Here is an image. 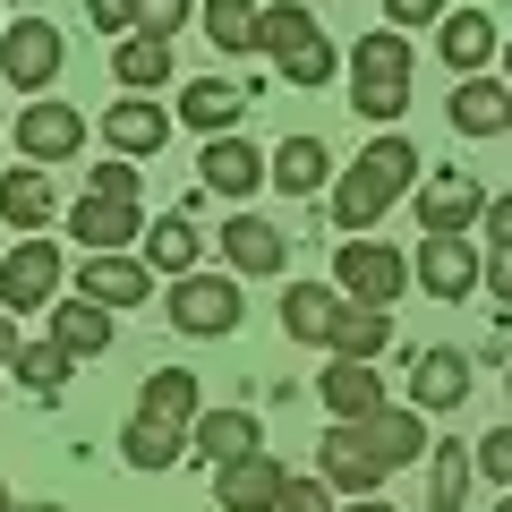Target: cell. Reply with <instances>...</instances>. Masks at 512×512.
<instances>
[{
  "mask_svg": "<svg viewBox=\"0 0 512 512\" xmlns=\"http://www.w3.org/2000/svg\"><path fill=\"white\" fill-rule=\"evenodd\" d=\"M282 487H291V470H282L274 453H248V461H231V470H214L222 512H274Z\"/></svg>",
  "mask_w": 512,
  "mask_h": 512,
  "instance_id": "obj_15",
  "label": "cell"
},
{
  "mask_svg": "<svg viewBox=\"0 0 512 512\" xmlns=\"http://www.w3.org/2000/svg\"><path fill=\"white\" fill-rule=\"evenodd\" d=\"M265 180H274L282 197H316V188L333 180L325 137H282V146H274V163H265Z\"/></svg>",
  "mask_w": 512,
  "mask_h": 512,
  "instance_id": "obj_24",
  "label": "cell"
},
{
  "mask_svg": "<svg viewBox=\"0 0 512 512\" xmlns=\"http://www.w3.org/2000/svg\"><path fill=\"white\" fill-rule=\"evenodd\" d=\"M0 222L18 239H35L43 222H52V180H43V171H0Z\"/></svg>",
  "mask_w": 512,
  "mask_h": 512,
  "instance_id": "obj_28",
  "label": "cell"
},
{
  "mask_svg": "<svg viewBox=\"0 0 512 512\" xmlns=\"http://www.w3.org/2000/svg\"><path fill=\"white\" fill-rule=\"evenodd\" d=\"M333 291L359 299V308H393L410 291V256H393L384 239H342L333 248Z\"/></svg>",
  "mask_w": 512,
  "mask_h": 512,
  "instance_id": "obj_5",
  "label": "cell"
},
{
  "mask_svg": "<svg viewBox=\"0 0 512 512\" xmlns=\"http://www.w3.org/2000/svg\"><path fill=\"white\" fill-rule=\"evenodd\" d=\"M137 188H146V180H137V163H128V154H111V163H94V171H86V197L137 205Z\"/></svg>",
  "mask_w": 512,
  "mask_h": 512,
  "instance_id": "obj_37",
  "label": "cell"
},
{
  "mask_svg": "<svg viewBox=\"0 0 512 512\" xmlns=\"http://www.w3.org/2000/svg\"><path fill=\"white\" fill-rule=\"evenodd\" d=\"M239 111H248V86H231V77H197V86L180 94V120L197 128V137H231Z\"/></svg>",
  "mask_w": 512,
  "mask_h": 512,
  "instance_id": "obj_25",
  "label": "cell"
},
{
  "mask_svg": "<svg viewBox=\"0 0 512 512\" xmlns=\"http://www.w3.org/2000/svg\"><path fill=\"white\" fill-rule=\"evenodd\" d=\"M69 350H60V342H26L18 350V384H26V393H35V402H60V384H69Z\"/></svg>",
  "mask_w": 512,
  "mask_h": 512,
  "instance_id": "obj_36",
  "label": "cell"
},
{
  "mask_svg": "<svg viewBox=\"0 0 512 512\" xmlns=\"http://www.w3.org/2000/svg\"><path fill=\"white\" fill-rule=\"evenodd\" d=\"M171 333H188V342H222V333H239V316H248V299H239V282L231 274H180L171 282Z\"/></svg>",
  "mask_w": 512,
  "mask_h": 512,
  "instance_id": "obj_4",
  "label": "cell"
},
{
  "mask_svg": "<svg viewBox=\"0 0 512 512\" xmlns=\"http://www.w3.org/2000/svg\"><path fill=\"white\" fill-rule=\"evenodd\" d=\"M487 231H495V248H512V197H487Z\"/></svg>",
  "mask_w": 512,
  "mask_h": 512,
  "instance_id": "obj_44",
  "label": "cell"
},
{
  "mask_svg": "<svg viewBox=\"0 0 512 512\" xmlns=\"http://www.w3.org/2000/svg\"><path fill=\"white\" fill-rule=\"evenodd\" d=\"M350 111H359V120H384V128L410 111V35H402V26L359 35V60H350Z\"/></svg>",
  "mask_w": 512,
  "mask_h": 512,
  "instance_id": "obj_2",
  "label": "cell"
},
{
  "mask_svg": "<svg viewBox=\"0 0 512 512\" xmlns=\"http://www.w3.org/2000/svg\"><path fill=\"white\" fill-rule=\"evenodd\" d=\"M52 342L69 350V359H94V350H111V308H94V299H69V308H52Z\"/></svg>",
  "mask_w": 512,
  "mask_h": 512,
  "instance_id": "obj_31",
  "label": "cell"
},
{
  "mask_svg": "<svg viewBox=\"0 0 512 512\" xmlns=\"http://www.w3.org/2000/svg\"><path fill=\"white\" fill-rule=\"evenodd\" d=\"M274 512H342V504H333V487H325V478H291Z\"/></svg>",
  "mask_w": 512,
  "mask_h": 512,
  "instance_id": "obj_41",
  "label": "cell"
},
{
  "mask_svg": "<svg viewBox=\"0 0 512 512\" xmlns=\"http://www.w3.org/2000/svg\"><path fill=\"white\" fill-rule=\"evenodd\" d=\"M504 111H512V94L495 86V77H461V86H453V128H461V137H495Z\"/></svg>",
  "mask_w": 512,
  "mask_h": 512,
  "instance_id": "obj_30",
  "label": "cell"
},
{
  "mask_svg": "<svg viewBox=\"0 0 512 512\" xmlns=\"http://www.w3.org/2000/svg\"><path fill=\"white\" fill-rule=\"evenodd\" d=\"M69 239H86V256H120L128 239H146V222H137V205L77 197V205H69Z\"/></svg>",
  "mask_w": 512,
  "mask_h": 512,
  "instance_id": "obj_17",
  "label": "cell"
},
{
  "mask_svg": "<svg viewBox=\"0 0 512 512\" xmlns=\"http://www.w3.org/2000/svg\"><path fill=\"white\" fill-rule=\"evenodd\" d=\"M384 26H444V0H384Z\"/></svg>",
  "mask_w": 512,
  "mask_h": 512,
  "instance_id": "obj_42",
  "label": "cell"
},
{
  "mask_svg": "<svg viewBox=\"0 0 512 512\" xmlns=\"http://www.w3.org/2000/svg\"><path fill=\"white\" fill-rule=\"evenodd\" d=\"M436 52L453 60L461 77H478L495 60V18L487 9H444V26H436Z\"/></svg>",
  "mask_w": 512,
  "mask_h": 512,
  "instance_id": "obj_26",
  "label": "cell"
},
{
  "mask_svg": "<svg viewBox=\"0 0 512 512\" xmlns=\"http://www.w3.org/2000/svg\"><path fill=\"white\" fill-rule=\"evenodd\" d=\"M256 52H274V69L291 77V86H333V69H342V52L325 43V26H316L299 0H282V9L256 18Z\"/></svg>",
  "mask_w": 512,
  "mask_h": 512,
  "instance_id": "obj_3",
  "label": "cell"
},
{
  "mask_svg": "<svg viewBox=\"0 0 512 512\" xmlns=\"http://www.w3.org/2000/svg\"><path fill=\"white\" fill-rule=\"evenodd\" d=\"M86 146V111L77 103H26L18 111V154L26 163H69Z\"/></svg>",
  "mask_w": 512,
  "mask_h": 512,
  "instance_id": "obj_10",
  "label": "cell"
},
{
  "mask_svg": "<svg viewBox=\"0 0 512 512\" xmlns=\"http://www.w3.org/2000/svg\"><path fill=\"white\" fill-rule=\"evenodd\" d=\"M504 137H512V111H504Z\"/></svg>",
  "mask_w": 512,
  "mask_h": 512,
  "instance_id": "obj_51",
  "label": "cell"
},
{
  "mask_svg": "<svg viewBox=\"0 0 512 512\" xmlns=\"http://www.w3.org/2000/svg\"><path fill=\"white\" fill-rule=\"evenodd\" d=\"M103 137H111V154H163L171 146V111L146 103V94H128V103L103 111Z\"/></svg>",
  "mask_w": 512,
  "mask_h": 512,
  "instance_id": "obj_21",
  "label": "cell"
},
{
  "mask_svg": "<svg viewBox=\"0 0 512 512\" xmlns=\"http://www.w3.org/2000/svg\"><path fill=\"white\" fill-rule=\"evenodd\" d=\"M504 77H512V43H504Z\"/></svg>",
  "mask_w": 512,
  "mask_h": 512,
  "instance_id": "obj_50",
  "label": "cell"
},
{
  "mask_svg": "<svg viewBox=\"0 0 512 512\" xmlns=\"http://www.w3.org/2000/svg\"><path fill=\"white\" fill-rule=\"evenodd\" d=\"M0 512H18V504H9V487H0Z\"/></svg>",
  "mask_w": 512,
  "mask_h": 512,
  "instance_id": "obj_48",
  "label": "cell"
},
{
  "mask_svg": "<svg viewBox=\"0 0 512 512\" xmlns=\"http://www.w3.org/2000/svg\"><path fill=\"white\" fill-rule=\"evenodd\" d=\"M60 60H69V43H60L52 18H18V26H0V77L18 94H43L60 77Z\"/></svg>",
  "mask_w": 512,
  "mask_h": 512,
  "instance_id": "obj_6",
  "label": "cell"
},
{
  "mask_svg": "<svg viewBox=\"0 0 512 512\" xmlns=\"http://www.w3.org/2000/svg\"><path fill=\"white\" fill-rule=\"evenodd\" d=\"M342 512H393V504H384V495H359V504H342Z\"/></svg>",
  "mask_w": 512,
  "mask_h": 512,
  "instance_id": "obj_46",
  "label": "cell"
},
{
  "mask_svg": "<svg viewBox=\"0 0 512 512\" xmlns=\"http://www.w3.org/2000/svg\"><path fill=\"white\" fill-rule=\"evenodd\" d=\"M316 478H325V487L342 495V504H359V495H376V487H384V461L359 444V427H342V419H333V436L316 444Z\"/></svg>",
  "mask_w": 512,
  "mask_h": 512,
  "instance_id": "obj_8",
  "label": "cell"
},
{
  "mask_svg": "<svg viewBox=\"0 0 512 512\" xmlns=\"http://www.w3.org/2000/svg\"><path fill=\"white\" fill-rule=\"evenodd\" d=\"M410 188H419V146H410V137H376V146H359V163L333 171V231L367 239Z\"/></svg>",
  "mask_w": 512,
  "mask_h": 512,
  "instance_id": "obj_1",
  "label": "cell"
},
{
  "mask_svg": "<svg viewBox=\"0 0 512 512\" xmlns=\"http://www.w3.org/2000/svg\"><path fill=\"white\" fill-rule=\"evenodd\" d=\"M359 444L384 461V470H402V461L436 453V444H427V410H393V402H384L376 419H359Z\"/></svg>",
  "mask_w": 512,
  "mask_h": 512,
  "instance_id": "obj_19",
  "label": "cell"
},
{
  "mask_svg": "<svg viewBox=\"0 0 512 512\" xmlns=\"http://www.w3.org/2000/svg\"><path fill=\"white\" fill-rule=\"evenodd\" d=\"M495 512H512V495H495Z\"/></svg>",
  "mask_w": 512,
  "mask_h": 512,
  "instance_id": "obj_49",
  "label": "cell"
},
{
  "mask_svg": "<svg viewBox=\"0 0 512 512\" xmlns=\"http://www.w3.org/2000/svg\"><path fill=\"white\" fill-rule=\"evenodd\" d=\"M188 444H197L205 470H231V461L265 453V444H256V419H248V410H205V419L188 427Z\"/></svg>",
  "mask_w": 512,
  "mask_h": 512,
  "instance_id": "obj_22",
  "label": "cell"
},
{
  "mask_svg": "<svg viewBox=\"0 0 512 512\" xmlns=\"http://www.w3.org/2000/svg\"><path fill=\"white\" fill-rule=\"evenodd\" d=\"M222 256H231V274H282L291 265V239L274 222H256V214H231L222 222Z\"/></svg>",
  "mask_w": 512,
  "mask_h": 512,
  "instance_id": "obj_20",
  "label": "cell"
},
{
  "mask_svg": "<svg viewBox=\"0 0 512 512\" xmlns=\"http://www.w3.org/2000/svg\"><path fill=\"white\" fill-rule=\"evenodd\" d=\"M487 291H495V316H512V248L487 256Z\"/></svg>",
  "mask_w": 512,
  "mask_h": 512,
  "instance_id": "obj_43",
  "label": "cell"
},
{
  "mask_svg": "<svg viewBox=\"0 0 512 512\" xmlns=\"http://www.w3.org/2000/svg\"><path fill=\"white\" fill-rule=\"evenodd\" d=\"M470 478H478L470 444H436L427 453V512H461L470 504Z\"/></svg>",
  "mask_w": 512,
  "mask_h": 512,
  "instance_id": "obj_29",
  "label": "cell"
},
{
  "mask_svg": "<svg viewBox=\"0 0 512 512\" xmlns=\"http://www.w3.org/2000/svg\"><path fill=\"white\" fill-rule=\"evenodd\" d=\"M137 419H163V427H197L205 419V402H197V376H188V367H154L146 376V393H137Z\"/></svg>",
  "mask_w": 512,
  "mask_h": 512,
  "instance_id": "obj_23",
  "label": "cell"
},
{
  "mask_svg": "<svg viewBox=\"0 0 512 512\" xmlns=\"http://www.w3.org/2000/svg\"><path fill=\"white\" fill-rule=\"evenodd\" d=\"M18 350H26L18 342V316H0V367H18Z\"/></svg>",
  "mask_w": 512,
  "mask_h": 512,
  "instance_id": "obj_45",
  "label": "cell"
},
{
  "mask_svg": "<svg viewBox=\"0 0 512 512\" xmlns=\"http://www.w3.org/2000/svg\"><path fill=\"white\" fill-rule=\"evenodd\" d=\"M197 180H205V197H248V188L265 180V154H256L248 137H205Z\"/></svg>",
  "mask_w": 512,
  "mask_h": 512,
  "instance_id": "obj_18",
  "label": "cell"
},
{
  "mask_svg": "<svg viewBox=\"0 0 512 512\" xmlns=\"http://www.w3.org/2000/svg\"><path fill=\"white\" fill-rule=\"evenodd\" d=\"M504 384H512V376H504Z\"/></svg>",
  "mask_w": 512,
  "mask_h": 512,
  "instance_id": "obj_53",
  "label": "cell"
},
{
  "mask_svg": "<svg viewBox=\"0 0 512 512\" xmlns=\"http://www.w3.org/2000/svg\"><path fill=\"white\" fill-rule=\"evenodd\" d=\"M470 402V350H419L410 359V410L444 419V410Z\"/></svg>",
  "mask_w": 512,
  "mask_h": 512,
  "instance_id": "obj_12",
  "label": "cell"
},
{
  "mask_svg": "<svg viewBox=\"0 0 512 512\" xmlns=\"http://www.w3.org/2000/svg\"><path fill=\"white\" fill-rule=\"evenodd\" d=\"M197 18H205V43H214V52H256V18H265V9H256V0H205Z\"/></svg>",
  "mask_w": 512,
  "mask_h": 512,
  "instance_id": "obj_34",
  "label": "cell"
},
{
  "mask_svg": "<svg viewBox=\"0 0 512 512\" xmlns=\"http://www.w3.org/2000/svg\"><path fill=\"white\" fill-rule=\"evenodd\" d=\"M18 512H60V504H18Z\"/></svg>",
  "mask_w": 512,
  "mask_h": 512,
  "instance_id": "obj_47",
  "label": "cell"
},
{
  "mask_svg": "<svg viewBox=\"0 0 512 512\" xmlns=\"http://www.w3.org/2000/svg\"><path fill=\"white\" fill-rule=\"evenodd\" d=\"M111 69H120L128 94H154V86H171V43L163 35H128L120 52H111Z\"/></svg>",
  "mask_w": 512,
  "mask_h": 512,
  "instance_id": "obj_32",
  "label": "cell"
},
{
  "mask_svg": "<svg viewBox=\"0 0 512 512\" xmlns=\"http://www.w3.org/2000/svg\"><path fill=\"white\" fill-rule=\"evenodd\" d=\"M77 299H94V308H146L154 265L146 256H86V265H77Z\"/></svg>",
  "mask_w": 512,
  "mask_h": 512,
  "instance_id": "obj_11",
  "label": "cell"
},
{
  "mask_svg": "<svg viewBox=\"0 0 512 512\" xmlns=\"http://www.w3.org/2000/svg\"><path fill=\"white\" fill-rule=\"evenodd\" d=\"M504 9H512V0H504Z\"/></svg>",
  "mask_w": 512,
  "mask_h": 512,
  "instance_id": "obj_52",
  "label": "cell"
},
{
  "mask_svg": "<svg viewBox=\"0 0 512 512\" xmlns=\"http://www.w3.org/2000/svg\"><path fill=\"white\" fill-rule=\"evenodd\" d=\"M410 282H427L436 299H470L478 282H487V256H478L470 239H427V248L410 256Z\"/></svg>",
  "mask_w": 512,
  "mask_h": 512,
  "instance_id": "obj_13",
  "label": "cell"
},
{
  "mask_svg": "<svg viewBox=\"0 0 512 512\" xmlns=\"http://www.w3.org/2000/svg\"><path fill=\"white\" fill-rule=\"evenodd\" d=\"M197 256H205L197 214H163V222L146 231V265H154V274H171V282H180V274H197Z\"/></svg>",
  "mask_w": 512,
  "mask_h": 512,
  "instance_id": "obj_27",
  "label": "cell"
},
{
  "mask_svg": "<svg viewBox=\"0 0 512 512\" xmlns=\"http://www.w3.org/2000/svg\"><path fill=\"white\" fill-rule=\"evenodd\" d=\"M487 222V188L470 171H427L419 188V239H470Z\"/></svg>",
  "mask_w": 512,
  "mask_h": 512,
  "instance_id": "obj_7",
  "label": "cell"
},
{
  "mask_svg": "<svg viewBox=\"0 0 512 512\" xmlns=\"http://www.w3.org/2000/svg\"><path fill=\"white\" fill-rule=\"evenodd\" d=\"M86 18H94V35H137V18H146V0H86Z\"/></svg>",
  "mask_w": 512,
  "mask_h": 512,
  "instance_id": "obj_39",
  "label": "cell"
},
{
  "mask_svg": "<svg viewBox=\"0 0 512 512\" xmlns=\"http://www.w3.org/2000/svg\"><path fill=\"white\" fill-rule=\"evenodd\" d=\"M197 9H205V0H146V18H137V35H163V43H171V35H180L188 18H197Z\"/></svg>",
  "mask_w": 512,
  "mask_h": 512,
  "instance_id": "obj_40",
  "label": "cell"
},
{
  "mask_svg": "<svg viewBox=\"0 0 512 512\" xmlns=\"http://www.w3.org/2000/svg\"><path fill=\"white\" fill-rule=\"evenodd\" d=\"M384 342H393V308H359V299H350L342 333H333V359H376Z\"/></svg>",
  "mask_w": 512,
  "mask_h": 512,
  "instance_id": "obj_35",
  "label": "cell"
},
{
  "mask_svg": "<svg viewBox=\"0 0 512 512\" xmlns=\"http://www.w3.org/2000/svg\"><path fill=\"white\" fill-rule=\"evenodd\" d=\"M60 291V248L52 239H18L9 248V265H0V308L18 316V308H52Z\"/></svg>",
  "mask_w": 512,
  "mask_h": 512,
  "instance_id": "obj_9",
  "label": "cell"
},
{
  "mask_svg": "<svg viewBox=\"0 0 512 512\" xmlns=\"http://www.w3.org/2000/svg\"><path fill=\"white\" fill-rule=\"evenodd\" d=\"M316 393H325V410H333L342 427H359V419H376V410H384V376H376V359H333Z\"/></svg>",
  "mask_w": 512,
  "mask_h": 512,
  "instance_id": "obj_16",
  "label": "cell"
},
{
  "mask_svg": "<svg viewBox=\"0 0 512 512\" xmlns=\"http://www.w3.org/2000/svg\"><path fill=\"white\" fill-rule=\"evenodd\" d=\"M180 453H188V436H180V427H163V419H128V436H120L128 470H171Z\"/></svg>",
  "mask_w": 512,
  "mask_h": 512,
  "instance_id": "obj_33",
  "label": "cell"
},
{
  "mask_svg": "<svg viewBox=\"0 0 512 512\" xmlns=\"http://www.w3.org/2000/svg\"><path fill=\"white\" fill-rule=\"evenodd\" d=\"M342 316H350V299L333 291V282H291V291H282V333H291V342H325L333 350Z\"/></svg>",
  "mask_w": 512,
  "mask_h": 512,
  "instance_id": "obj_14",
  "label": "cell"
},
{
  "mask_svg": "<svg viewBox=\"0 0 512 512\" xmlns=\"http://www.w3.org/2000/svg\"><path fill=\"white\" fill-rule=\"evenodd\" d=\"M470 461H478V478H487V487H504V495H512V427L478 436V444H470Z\"/></svg>",
  "mask_w": 512,
  "mask_h": 512,
  "instance_id": "obj_38",
  "label": "cell"
}]
</instances>
